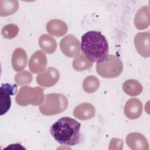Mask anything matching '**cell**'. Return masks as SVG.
<instances>
[{"mask_svg":"<svg viewBox=\"0 0 150 150\" xmlns=\"http://www.w3.org/2000/svg\"><path fill=\"white\" fill-rule=\"evenodd\" d=\"M80 126V123L75 119L63 117L51 126L50 131L52 136L58 143L74 146L81 141Z\"/></svg>","mask_w":150,"mask_h":150,"instance_id":"6da1fadb","label":"cell"},{"mask_svg":"<svg viewBox=\"0 0 150 150\" xmlns=\"http://www.w3.org/2000/svg\"><path fill=\"white\" fill-rule=\"evenodd\" d=\"M81 49L92 62L104 61L108 55L109 47L105 37L100 32L91 30L81 37Z\"/></svg>","mask_w":150,"mask_h":150,"instance_id":"7a4b0ae2","label":"cell"},{"mask_svg":"<svg viewBox=\"0 0 150 150\" xmlns=\"http://www.w3.org/2000/svg\"><path fill=\"white\" fill-rule=\"evenodd\" d=\"M67 106L68 100L65 96L60 93H50L45 96L39 109L43 115L49 116L62 113Z\"/></svg>","mask_w":150,"mask_h":150,"instance_id":"3957f363","label":"cell"},{"mask_svg":"<svg viewBox=\"0 0 150 150\" xmlns=\"http://www.w3.org/2000/svg\"><path fill=\"white\" fill-rule=\"evenodd\" d=\"M45 94L42 88L40 87H31L23 86L15 97L16 103L21 106H27L29 104L39 105L45 100Z\"/></svg>","mask_w":150,"mask_h":150,"instance_id":"277c9868","label":"cell"},{"mask_svg":"<svg viewBox=\"0 0 150 150\" xmlns=\"http://www.w3.org/2000/svg\"><path fill=\"white\" fill-rule=\"evenodd\" d=\"M123 64L121 60L115 55L109 54L103 62L97 63L96 71L104 78H115L122 71Z\"/></svg>","mask_w":150,"mask_h":150,"instance_id":"5b68a950","label":"cell"},{"mask_svg":"<svg viewBox=\"0 0 150 150\" xmlns=\"http://www.w3.org/2000/svg\"><path fill=\"white\" fill-rule=\"evenodd\" d=\"M60 47L63 53L69 57H75L80 53L81 44L76 36L67 35L60 40Z\"/></svg>","mask_w":150,"mask_h":150,"instance_id":"8992f818","label":"cell"},{"mask_svg":"<svg viewBox=\"0 0 150 150\" xmlns=\"http://www.w3.org/2000/svg\"><path fill=\"white\" fill-rule=\"evenodd\" d=\"M17 89L18 88L16 84L11 85L9 83L1 84L0 87L1 115L6 113L10 109L11 105V96L16 94Z\"/></svg>","mask_w":150,"mask_h":150,"instance_id":"52a82bcc","label":"cell"},{"mask_svg":"<svg viewBox=\"0 0 150 150\" xmlns=\"http://www.w3.org/2000/svg\"><path fill=\"white\" fill-rule=\"evenodd\" d=\"M60 74L54 67H49L39 74L36 78L37 83L44 87H49L55 85L59 81Z\"/></svg>","mask_w":150,"mask_h":150,"instance_id":"ba28073f","label":"cell"},{"mask_svg":"<svg viewBox=\"0 0 150 150\" xmlns=\"http://www.w3.org/2000/svg\"><path fill=\"white\" fill-rule=\"evenodd\" d=\"M47 63V60L45 54L38 50L31 56L29 61V68L34 74L40 73L45 70Z\"/></svg>","mask_w":150,"mask_h":150,"instance_id":"9c48e42d","label":"cell"},{"mask_svg":"<svg viewBox=\"0 0 150 150\" xmlns=\"http://www.w3.org/2000/svg\"><path fill=\"white\" fill-rule=\"evenodd\" d=\"M149 39V33L146 32H139L134 37L135 47L138 53L144 58L150 56Z\"/></svg>","mask_w":150,"mask_h":150,"instance_id":"30bf717a","label":"cell"},{"mask_svg":"<svg viewBox=\"0 0 150 150\" xmlns=\"http://www.w3.org/2000/svg\"><path fill=\"white\" fill-rule=\"evenodd\" d=\"M127 145L133 150H148L149 144L144 135L139 132H132L126 137Z\"/></svg>","mask_w":150,"mask_h":150,"instance_id":"8fae6325","label":"cell"},{"mask_svg":"<svg viewBox=\"0 0 150 150\" xmlns=\"http://www.w3.org/2000/svg\"><path fill=\"white\" fill-rule=\"evenodd\" d=\"M124 112L125 116L130 120L138 118L142 113V102L137 98H129L125 104Z\"/></svg>","mask_w":150,"mask_h":150,"instance_id":"7c38bea8","label":"cell"},{"mask_svg":"<svg viewBox=\"0 0 150 150\" xmlns=\"http://www.w3.org/2000/svg\"><path fill=\"white\" fill-rule=\"evenodd\" d=\"M96 113L94 105L88 103H84L78 105L73 110V115L80 120H88L92 118Z\"/></svg>","mask_w":150,"mask_h":150,"instance_id":"4fadbf2b","label":"cell"},{"mask_svg":"<svg viewBox=\"0 0 150 150\" xmlns=\"http://www.w3.org/2000/svg\"><path fill=\"white\" fill-rule=\"evenodd\" d=\"M27 61L25 50L21 47L15 49L12 56V66L14 70L18 72L22 71L26 67Z\"/></svg>","mask_w":150,"mask_h":150,"instance_id":"5bb4252c","label":"cell"},{"mask_svg":"<svg viewBox=\"0 0 150 150\" xmlns=\"http://www.w3.org/2000/svg\"><path fill=\"white\" fill-rule=\"evenodd\" d=\"M47 32L54 36L61 37L64 36L68 30L67 24L60 19L50 20L46 26Z\"/></svg>","mask_w":150,"mask_h":150,"instance_id":"9a60e30c","label":"cell"},{"mask_svg":"<svg viewBox=\"0 0 150 150\" xmlns=\"http://www.w3.org/2000/svg\"><path fill=\"white\" fill-rule=\"evenodd\" d=\"M150 23L149 7L144 6L137 12L134 18V25L138 30L146 29Z\"/></svg>","mask_w":150,"mask_h":150,"instance_id":"2e32d148","label":"cell"},{"mask_svg":"<svg viewBox=\"0 0 150 150\" xmlns=\"http://www.w3.org/2000/svg\"><path fill=\"white\" fill-rule=\"evenodd\" d=\"M39 45L43 52L48 54L53 53L57 48V43L54 38L47 34L40 36Z\"/></svg>","mask_w":150,"mask_h":150,"instance_id":"e0dca14e","label":"cell"},{"mask_svg":"<svg viewBox=\"0 0 150 150\" xmlns=\"http://www.w3.org/2000/svg\"><path fill=\"white\" fill-rule=\"evenodd\" d=\"M124 91L130 96H137L142 91L143 87L141 83L136 80L129 79L122 84Z\"/></svg>","mask_w":150,"mask_h":150,"instance_id":"ac0fdd59","label":"cell"},{"mask_svg":"<svg viewBox=\"0 0 150 150\" xmlns=\"http://www.w3.org/2000/svg\"><path fill=\"white\" fill-rule=\"evenodd\" d=\"M19 3L16 0H1L0 15L7 16L15 13L18 9Z\"/></svg>","mask_w":150,"mask_h":150,"instance_id":"d6986e66","label":"cell"},{"mask_svg":"<svg viewBox=\"0 0 150 150\" xmlns=\"http://www.w3.org/2000/svg\"><path fill=\"white\" fill-rule=\"evenodd\" d=\"M93 62H91L83 53L77 56L73 60V69L77 71H84L93 66Z\"/></svg>","mask_w":150,"mask_h":150,"instance_id":"ffe728a7","label":"cell"},{"mask_svg":"<svg viewBox=\"0 0 150 150\" xmlns=\"http://www.w3.org/2000/svg\"><path fill=\"white\" fill-rule=\"evenodd\" d=\"M100 87L99 80L94 76H89L85 78L83 82V88L85 92L93 93L96 92Z\"/></svg>","mask_w":150,"mask_h":150,"instance_id":"44dd1931","label":"cell"},{"mask_svg":"<svg viewBox=\"0 0 150 150\" xmlns=\"http://www.w3.org/2000/svg\"><path fill=\"white\" fill-rule=\"evenodd\" d=\"M32 74L26 70L21 71L15 74V81L19 86L29 84L32 80Z\"/></svg>","mask_w":150,"mask_h":150,"instance_id":"7402d4cb","label":"cell"},{"mask_svg":"<svg viewBox=\"0 0 150 150\" xmlns=\"http://www.w3.org/2000/svg\"><path fill=\"white\" fill-rule=\"evenodd\" d=\"M19 32L18 26L15 24H8L3 27L1 30L2 36L6 39H13L15 38Z\"/></svg>","mask_w":150,"mask_h":150,"instance_id":"603a6c76","label":"cell"},{"mask_svg":"<svg viewBox=\"0 0 150 150\" xmlns=\"http://www.w3.org/2000/svg\"><path fill=\"white\" fill-rule=\"evenodd\" d=\"M123 148V140L118 138L111 139L110 145L109 149H121Z\"/></svg>","mask_w":150,"mask_h":150,"instance_id":"cb8c5ba5","label":"cell"}]
</instances>
